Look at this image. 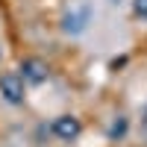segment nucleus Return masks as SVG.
I'll use <instances>...</instances> for the list:
<instances>
[{"label":"nucleus","mask_w":147,"mask_h":147,"mask_svg":"<svg viewBox=\"0 0 147 147\" xmlns=\"http://www.w3.org/2000/svg\"><path fill=\"white\" fill-rule=\"evenodd\" d=\"M0 94L6 103H24V77L21 74H0Z\"/></svg>","instance_id":"nucleus-1"},{"label":"nucleus","mask_w":147,"mask_h":147,"mask_svg":"<svg viewBox=\"0 0 147 147\" xmlns=\"http://www.w3.org/2000/svg\"><path fill=\"white\" fill-rule=\"evenodd\" d=\"M50 129H53V136H56V138H62V141H74V138L82 132V124H80L74 115H59V118H53Z\"/></svg>","instance_id":"nucleus-2"},{"label":"nucleus","mask_w":147,"mask_h":147,"mask_svg":"<svg viewBox=\"0 0 147 147\" xmlns=\"http://www.w3.org/2000/svg\"><path fill=\"white\" fill-rule=\"evenodd\" d=\"M47 65L41 62V59H24L21 62V77H24V82H32V85H41L44 80H47Z\"/></svg>","instance_id":"nucleus-3"},{"label":"nucleus","mask_w":147,"mask_h":147,"mask_svg":"<svg viewBox=\"0 0 147 147\" xmlns=\"http://www.w3.org/2000/svg\"><path fill=\"white\" fill-rule=\"evenodd\" d=\"M85 21H88V9L71 12V15H65L62 27H65V32H82V30H85Z\"/></svg>","instance_id":"nucleus-4"},{"label":"nucleus","mask_w":147,"mask_h":147,"mask_svg":"<svg viewBox=\"0 0 147 147\" xmlns=\"http://www.w3.org/2000/svg\"><path fill=\"white\" fill-rule=\"evenodd\" d=\"M132 9H136V15H138V18L147 21V0H136V3H132Z\"/></svg>","instance_id":"nucleus-5"},{"label":"nucleus","mask_w":147,"mask_h":147,"mask_svg":"<svg viewBox=\"0 0 147 147\" xmlns=\"http://www.w3.org/2000/svg\"><path fill=\"white\" fill-rule=\"evenodd\" d=\"M124 129H127V121H124V118H121V121H115V124H112V138L124 136Z\"/></svg>","instance_id":"nucleus-6"}]
</instances>
